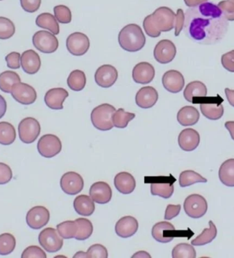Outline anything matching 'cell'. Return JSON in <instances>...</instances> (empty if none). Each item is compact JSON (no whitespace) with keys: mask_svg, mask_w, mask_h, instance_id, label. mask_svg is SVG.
Returning a JSON list of instances; mask_svg holds the SVG:
<instances>
[{"mask_svg":"<svg viewBox=\"0 0 234 258\" xmlns=\"http://www.w3.org/2000/svg\"><path fill=\"white\" fill-rule=\"evenodd\" d=\"M217 6L226 20L230 22L234 21V3L228 0H223L220 2Z\"/></svg>","mask_w":234,"mask_h":258,"instance_id":"f6af8a7d","label":"cell"},{"mask_svg":"<svg viewBox=\"0 0 234 258\" xmlns=\"http://www.w3.org/2000/svg\"><path fill=\"white\" fill-rule=\"evenodd\" d=\"M185 22V14L182 9H178L176 14V23H174V36H178L183 30Z\"/></svg>","mask_w":234,"mask_h":258,"instance_id":"f5cc1de1","label":"cell"},{"mask_svg":"<svg viewBox=\"0 0 234 258\" xmlns=\"http://www.w3.org/2000/svg\"><path fill=\"white\" fill-rule=\"evenodd\" d=\"M0 1H3V0H0Z\"/></svg>","mask_w":234,"mask_h":258,"instance_id":"be15d7a7","label":"cell"},{"mask_svg":"<svg viewBox=\"0 0 234 258\" xmlns=\"http://www.w3.org/2000/svg\"><path fill=\"white\" fill-rule=\"evenodd\" d=\"M200 143V136L198 132L192 128H187L180 133L178 143L180 148L186 152L196 150Z\"/></svg>","mask_w":234,"mask_h":258,"instance_id":"7402d4cb","label":"cell"},{"mask_svg":"<svg viewBox=\"0 0 234 258\" xmlns=\"http://www.w3.org/2000/svg\"><path fill=\"white\" fill-rule=\"evenodd\" d=\"M212 97L208 98V102L202 101L200 104L201 113L207 118L213 121L220 119L224 114L223 106L221 104L222 100L219 101V99H214L211 102Z\"/></svg>","mask_w":234,"mask_h":258,"instance_id":"484cf974","label":"cell"},{"mask_svg":"<svg viewBox=\"0 0 234 258\" xmlns=\"http://www.w3.org/2000/svg\"><path fill=\"white\" fill-rule=\"evenodd\" d=\"M84 179L76 172H67L61 179V186L63 192L70 196H75L83 190Z\"/></svg>","mask_w":234,"mask_h":258,"instance_id":"5bb4252c","label":"cell"},{"mask_svg":"<svg viewBox=\"0 0 234 258\" xmlns=\"http://www.w3.org/2000/svg\"><path fill=\"white\" fill-rule=\"evenodd\" d=\"M54 17L57 22L61 24H67L72 22V11L68 7L64 5H58L53 9Z\"/></svg>","mask_w":234,"mask_h":258,"instance_id":"ee69618b","label":"cell"},{"mask_svg":"<svg viewBox=\"0 0 234 258\" xmlns=\"http://www.w3.org/2000/svg\"><path fill=\"white\" fill-rule=\"evenodd\" d=\"M184 208L189 217L193 219H199L206 215L208 211V202L200 195L193 194L186 199Z\"/></svg>","mask_w":234,"mask_h":258,"instance_id":"8992f818","label":"cell"},{"mask_svg":"<svg viewBox=\"0 0 234 258\" xmlns=\"http://www.w3.org/2000/svg\"><path fill=\"white\" fill-rule=\"evenodd\" d=\"M207 1L208 0H184V3L187 7L193 8L198 7V6L206 3Z\"/></svg>","mask_w":234,"mask_h":258,"instance_id":"9f6ffc18","label":"cell"},{"mask_svg":"<svg viewBox=\"0 0 234 258\" xmlns=\"http://www.w3.org/2000/svg\"><path fill=\"white\" fill-rule=\"evenodd\" d=\"M225 92L229 104L234 107V90H231L227 88L225 89Z\"/></svg>","mask_w":234,"mask_h":258,"instance_id":"6f0895ef","label":"cell"},{"mask_svg":"<svg viewBox=\"0 0 234 258\" xmlns=\"http://www.w3.org/2000/svg\"><path fill=\"white\" fill-rule=\"evenodd\" d=\"M135 114L125 111L124 108H120L114 112L112 116V123L114 127L126 128L132 120L135 118Z\"/></svg>","mask_w":234,"mask_h":258,"instance_id":"f35d334b","label":"cell"},{"mask_svg":"<svg viewBox=\"0 0 234 258\" xmlns=\"http://www.w3.org/2000/svg\"><path fill=\"white\" fill-rule=\"evenodd\" d=\"M176 228L171 223L162 221L153 227L151 234L156 241L161 243H168L176 237Z\"/></svg>","mask_w":234,"mask_h":258,"instance_id":"ffe728a7","label":"cell"},{"mask_svg":"<svg viewBox=\"0 0 234 258\" xmlns=\"http://www.w3.org/2000/svg\"><path fill=\"white\" fill-rule=\"evenodd\" d=\"M67 50L76 56H83L90 48L89 37L82 32H74L67 39Z\"/></svg>","mask_w":234,"mask_h":258,"instance_id":"30bf717a","label":"cell"},{"mask_svg":"<svg viewBox=\"0 0 234 258\" xmlns=\"http://www.w3.org/2000/svg\"><path fill=\"white\" fill-rule=\"evenodd\" d=\"M222 67L228 72L234 73V49L222 55L221 57Z\"/></svg>","mask_w":234,"mask_h":258,"instance_id":"816d5d0a","label":"cell"},{"mask_svg":"<svg viewBox=\"0 0 234 258\" xmlns=\"http://www.w3.org/2000/svg\"><path fill=\"white\" fill-rule=\"evenodd\" d=\"M155 75L152 64L147 62L138 63L132 71V78L137 84L147 85L153 81Z\"/></svg>","mask_w":234,"mask_h":258,"instance_id":"ac0fdd59","label":"cell"},{"mask_svg":"<svg viewBox=\"0 0 234 258\" xmlns=\"http://www.w3.org/2000/svg\"><path fill=\"white\" fill-rule=\"evenodd\" d=\"M89 195L94 202L105 204L110 202L112 199V189L108 183L104 181H97L90 188Z\"/></svg>","mask_w":234,"mask_h":258,"instance_id":"d6986e66","label":"cell"},{"mask_svg":"<svg viewBox=\"0 0 234 258\" xmlns=\"http://www.w3.org/2000/svg\"><path fill=\"white\" fill-rule=\"evenodd\" d=\"M229 23L217 5L203 3L185 14L184 31L190 39L202 45L219 43L227 34Z\"/></svg>","mask_w":234,"mask_h":258,"instance_id":"6da1fadb","label":"cell"},{"mask_svg":"<svg viewBox=\"0 0 234 258\" xmlns=\"http://www.w3.org/2000/svg\"><path fill=\"white\" fill-rule=\"evenodd\" d=\"M181 211V205H168L165 211L164 219L171 220L178 217Z\"/></svg>","mask_w":234,"mask_h":258,"instance_id":"db71d44e","label":"cell"},{"mask_svg":"<svg viewBox=\"0 0 234 258\" xmlns=\"http://www.w3.org/2000/svg\"><path fill=\"white\" fill-rule=\"evenodd\" d=\"M158 99V93L155 88L145 87L141 88L136 95V104L140 108H152Z\"/></svg>","mask_w":234,"mask_h":258,"instance_id":"44dd1931","label":"cell"},{"mask_svg":"<svg viewBox=\"0 0 234 258\" xmlns=\"http://www.w3.org/2000/svg\"><path fill=\"white\" fill-rule=\"evenodd\" d=\"M176 17V15L169 8H158L153 14L145 17L143 21L144 30L150 37H159L161 32H169L173 29Z\"/></svg>","mask_w":234,"mask_h":258,"instance_id":"7a4b0ae2","label":"cell"},{"mask_svg":"<svg viewBox=\"0 0 234 258\" xmlns=\"http://www.w3.org/2000/svg\"><path fill=\"white\" fill-rule=\"evenodd\" d=\"M74 207L77 213L89 217L93 215L95 210V204L91 197L82 195L77 197L74 202Z\"/></svg>","mask_w":234,"mask_h":258,"instance_id":"f546056e","label":"cell"},{"mask_svg":"<svg viewBox=\"0 0 234 258\" xmlns=\"http://www.w3.org/2000/svg\"><path fill=\"white\" fill-rule=\"evenodd\" d=\"M15 33L14 23L5 17H0V39H11Z\"/></svg>","mask_w":234,"mask_h":258,"instance_id":"7bdbcfd3","label":"cell"},{"mask_svg":"<svg viewBox=\"0 0 234 258\" xmlns=\"http://www.w3.org/2000/svg\"><path fill=\"white\" fill-rule=\"evenodd\" d=\"M177 53L176 45L171 41L167 39L159 41L155 45L153 56L155 60L160 64H168L173 60Z\"/></svg>","mask_w":234,"mask_h":258,"instance_id":"7c38bea8","label":"cell"},{"mask_svg":"<svg viewBox=\"0 0 234 258\" xmlns=\"http://www.w3.org/2000/svg\"><path fill=\"white\" fill-rule=\"evenodd\" d=\"M119 43L124 50L136 52L143 49L146 43L145 34L137 24L127 25L119 34Z\"/></svg>","mask_w":234,"mask_h":258,"instance_id":"3957f363","label":"cell"},{"mask_svg":"<svg viewBox=\"0 0 234 258\" xmlns=\"http://www.w3.org/2000/svg\"><path fill=\"white\" fill-rule=\"evenodd\" d=\"M74 257H86V254L84 253L83 251H79L75 254Z\"/></svg>","mask_w":234,"mask_h":258,"instance_id":"94428289","label":"cell"},{"mask_svg":"<svg viewBox=\"0 0 234 258\" xmlns=\"http://www.w3.org/2000/svg\"><path fill=\"white\" fill-rule=\"evenodd\" d=\"M200 114L195 107L187 106L182 108L178 112V121L182 126H192L199 121Z\"/></svg>","mask_w":234,"mask_h":258,"instance_id":"83f0119b","label":"cell"},{"mask_svg":"<svg viewBox=\"0 0 234 258\" xmlns=\"http://www.w3.org/2000/svg\"><path fill=\"white\" fill-rule=\"evenodd\" d=\"M57 231L63 238H75L78 232L76 221H67L57 225Z\"/></svg>","mask_w":234,"mask_h":258,"instance_id":"60d3db41","label":"cell"},{"mask_svg":"<svg viewBox=\"0 0 234 258\" xmlns=\"http://www.w3.org/2000/svg\"><path fill=\"white\" fill-rule=\"evenodd\" d=\"M21 82V78L16 72L6 71L0 74V90L11 93L13 85Z\"/></svg>","mask_w":234,"mask_h":258,"instance_id":"d6a6232c","label":"cell"},{"mask_svg":"<svg viewBox=\"0 0 234 258\" xmlns=\"http://www.w3.org/2000/svg\"><path fill=\"white\" fill-rule=\"evenodd\" d=\"M13 178V171L8 164L0 162V185L9 183Z\"/></svg>","mask_w":234,"mask_h":258,"instance_id":"c3c4849f","label":"cell"},{"mask_svg":"<svg viewBox=\"0 0 234 258\" xmlns=\"http://www.w3.org/2000/svg\"><path fill=\"white\" fill-rule=\"evenodd\" d=\"M210 227L206 228L196 238L194 239L191 244L194 246H203L210 243L217 236V229L214 223L210 221L209 222Z\"/></svg>","mask_w":234,"mask_h":258,"instance_id":"836d02e7","label":"cell"},{"mask_svg":"<svg viewBox=\"0 0 234 258\" xmlns=\"http://www.w3.org/2000/svg\"><path fill=\"white\" fill-rule=\"evenodd\" d=\"M36 26L49 30L54 35L60 33V27L55 17L51 13H44L38 15L36 20Z\"/></svg>","mask_w":234,"mask_h":258,"instance_id":"4dcf8cb0","label":"cell"},{"mask_svg":"<svg viewBox=\"0 0 234 258\" xmlns=\"http://www.w3.org/2000/svg\"><path fill=\"white\" fill-rule=\"evenodd\" d=\"M162 82L164 89L171 93H180L185 85L183 75L176 70H169L165 73Z\"/></svg>","mask_w":234,"mask_h":258,"instance_id":"e0dca14e","label":"cell"},{"mask_svg":"<svg viewBox=\"0 0 234 258\" xmlns=\"http://www.w3.org/2000/svg\"><path fill=\"white\" fill-rule=\"evenodd\" d=\"M38 242L42 247L49 253L60 251L63 246L62 237L52 227H47L41 231L38 236Z\"/></svg>","mask_w":234,"mask_h":258,"instance_id":"52a82bcc","label":"cell"},{"mask_svg":"<svg viewBox=\"0 0 234 258\" xmlns=\"http://www.w3.org/2000/svg\"><path fill=\"white\" fill-rule=\"evenodd\" d=\"M208 89L206 86L200 81L190 82L184 91V97L189 102L193 103L194 99L206 97Z\"/></svg>","mask_w":234,"mask_h":258,"instance_id":"f1b7e54d","label":"cell"},{"mask_svg":"<svg viewBox=\"0 0 234 258\" xmlns=\"http://www.w3.org/2000/svg\"><path fill=\"white\" fill-rule=\"evenodd\" d=\"M22 258L26 257H47V255L39 246H30L26 248L22 254Z\"/></svg>","mask_w":234,"mask_h":258,"instance_id":"7dc6e473","label":"cell"},{"mask_svg":"<svg viewBox=\"0 0 234 258\" xmlns=\"http://www.w3.org/2000/svg\"><path fill=\"white\" fill-rule=\"evenodd\" d=\"M19 139L26 144L34 143L41 133L39 122L33 117L24 118L18 126Z\"/></svg>","mask_w":234,"mask_h":258,"instance_id":"5b68a950","label":"cell"},{"mask_svg":"<svg viewBox=\"0 0 234 258\" xmlns=\"http://www.w3.org/2000/svg\"><path fill=\"white\" fill-rule=\"evenodd\" d=\"M116 109L112 105L103 104L94 108L91 112V122L94 127L101 131H110L114 127L112 116Z\"/></svg>","mask_w":234,"mask_h":258,"instance_id":"277c9868","label":"cell"},{"mask_svg":"<svg viewBox=\"0 0 234 258\" xmlns=\"http://www.w3.org/2000/svg\"><path fill=\"white\" fill-rule=\"evenodd\" d=\"M86 257H108V253L106 248L100 244H93L90 246L86 253Z\"/></svg>","mask_w":234,"mask_h":258,"instance_id":"bcb514c9","label":"cell"},{"mask_svg":"<svg viewBox=\"0 0 234 258\" xmlns=\"http://www.w3.org/2000/svg\"><path fill=\"white\" fill-rule=\"evenodd\" d=\"M114 186L119 192L124 195L130 194L136 188V180L128 172H121L114 177Z\"/></svg>","mask_w":234,"mask_h":258,"instance_id":"4316f807","label":"cell"},{"mask_svg":"<svg viewBox=\"0 0 234 258\" xmlns=\"http://www.w3.org/2000/svg\"><path fill=\"white\" fill-rule=\"evenodd\" d=\"M6 61L7 62V67L13 70H18L21 68V54L18 52L10 53L6 56Z\"/></svg>","mask_w":234,"mask_h":258,"instance_id":"681fc988","label":"cell"},{"mask_svg":"<svg viewBox=\"0 0 234 258\" xmlns=\"http://www.w3.org/2000/svg\"><path fill=\"white\" fill-rule=\"evenodd\" d=\"M118 79V72L114 66L103 64L96 71L95 80L97 85L101 88L108 89L114 85Z\"/></svg>","mask_w":234,"mask_h":258,"instance_id":"2e32d148","label":"cell"},{"mask_svg":"<svg viewBox=\"0 0 234 258\" xmlns=\"http://www.w3.org/2000/svg\"><path fill=\"white\" fill-rule=\"evenodd\" d=\"M197 253L195 248L191 244L180 243L176 245L172 251L173 258L196 257Z\"/></svg>","mask_w":234,"mask_h":258,"instance_id":"b9f144b4","label":"cell"},{"mask_svg":"<svg viewBox=\"0 0 234 258\" xmlns=\"http://www.w3.org/2000/svg\"><path fill=\"white\" fill-rule=\"evenodd\" d=\"M21 66L26 74H35L41 68V58L33 49L25 51L21 56Z\"/></svg>","mask_w":234,"mask_h":258,"instance_id":"cb8c5ba5","label":"cell"},{"mask_svg":"<svg viewBox=\"0 0 234 258\" xmlns=\"http://www.w3.org/2000/svg\"><path fill=\"white\" fill-rule=\"evenodd\" d=\"M174 181L176 179L171 176L152 177L149 181L151 195L164 199L171 198L174 192Z\"/></svg>","mask_w":234,"mask_h":258,"instance_id":"8fae6325","label":"cell"},{"mask_svg":"<svg viewBox=\"0 0 234 258\" xmlns=\"http://www.w3.org/2000/svg\"><path fill=\"white\" fill-rule=\"evenodd\" d=\"M207 181V179L201 176L200 174L192 170H187L180 173L179 182L182 188L191 186L196 183H206Z\"/></svg>","mask_w":234,"mask_h":258,"instance_id":"8d00e7d4","label":"cell"},{"mask_svg":"<svg viewBox=\"0 0 234 258\" xmlns=\"http://www.w3.org/2000/svg\"><path fill=\"white\" fill-rule=\"evenodd\" d=\"M69 97V93L67 90L63 88H54L49 90L45 95V104L52 110H62L63 103Z\"/></svg>","mask_w":234,"mask_h":258,"instance_id":"d4e9b609","label":"cell"},{"mask_svg":"<svg viewBox=\"0 0 234 258\" xmlns=\"http://www.w3.org/2000/svg\"><path fill=\"white\" fill-rule=\"evenodd\" d=\"M50 219L49 210L43 206L31 208L26 215V223L30 228L40 229L45 226Z\"/></svg>","mask_w":234,"mask_h":258,"instance_id":"9a60e30c","label":"cell"},{"mask_svg":"<svg viewBox=\"0 0 234 258\" xmlns=\"http://www.w3.org/2000/svg\"><path fill=\"white\" fill-rule=\"evenodd\" d=\"M7 110V104L5 99L0 95V119L5 115Z\"/></svg>","mask_w":234,"mask_h":258,"instance_id":"11a10c76","label":"cell"},{"mask_svg":"<svg viewBox=\"0 0 234 258\" xmlns=\"http://www.w3.org/2000/svg\"><path fill=\"white\" fill-rule=\"evenodd\" d=\"M139 229L137 220L131 216H126L119 220L115 226V232L117 236L122 238H130L134 236Z\"/></svg>","mask_w":234,"mask_h":258,"instance_id":"603a6c76","label":"cell"},{"mask_svg":"<svg viewBox=\"0 0 234 258\" xmlns=\"http://www.w3.org/2000/svg\"><path fill=\"white\" fill-rule=\"evenodd\" d=\"M218 177L226 186L234 187V158L227 160L221 164Z\"/></svg>","mask_w":234,"mask_h":258,"instance_id":"1f68e13d","label":"cell"},{"mask_svg":"<svg viewBox=\"0 0 234 258\" xmlns=\"http://www.w3.org/2000/svg\"><path fill=\"white\" fill-rule=\"evenodd\" d=\"M78 232L75 238L78 240H85L90 238L93 232V224L89 219L80 218L76 220Z\"/></svg>","mask_w":234,"mask_h":258,"instance_id":"74e56055","label":"cell"},{"mask_svg":"<svg viewBox=\"0 0 234 258\" xmlns=\"http://www.w3.org/2000/svg\"><path fill=\"white\" fill-rule=\"evenodd\" d=\"M17 134L14 126L9 122H0V144L9 145L15 142Z\"/></svg>","mask_w":234,"mask_h":258,"instance_id":"e575fe53","label":"cell"},{"mask_svg":"<svg viewBox=\"0 0 234 258\" xmlns=\"http://www.w3.org/2000/svg\"><path fill=\"white\" fill-rule=\"evenodd\" d=\"M228 1L231 2V3H234V0H228Z\"/></svg>","mask_w":234,"mask_h":258,"instance_id":"6125c7cd","label":"cell"},{"mask_svg":"<svg viewBox=\"0 0 234 258\" xmlns=\"http://www.w3.org/2000/svg\"><path fill=\"white\" fill-rule=\"evenodd\" d=\"M34 47L41 52L51 53L58 48V40L54 34L45 30L36 32L32 37Z\"/></svg>","mask_w":234,"mask_h":258,"instance_id":"ba28073f","label":"cell"},{"mask_svg":"<svg viewBox=\"0 0 234 258\" xmlns=\"http://www.w3.org/2000/svg\"><path fill=\"white\" fill-rule=\"evenodd\" d=\"M38 152L46 158L54 157L62 150V143L58 137L53 135L43 136L38 141Z\"/></svg>","mask_w":234,"mask_h":258,"instance_id":"9c48e42d","label":"cell"},{"mask_svg":"<svg viewBox=\"0 0 234 258\" xmlns=\"http://www.w3.org/2000/svg\"><path fill=\"white\" fill-rule=\"evenodd\" d=\"M132 257H151V255L147 252L139 251L132 255Z\"/></svg>","mask_w":234,"mask_h":258,"instance_id":"91938a15","label":"cell"},{"mask_svg":"<svg viewBox=\"0 0 234 258\" xmlns=\"http://www.w3.org/2000/svg\"><path fill=\"white\" fill-rule=\"evenodd\" d=\"M16 239L13 234L5 233L0 235V255H7L14 251Z\"/></svg>","mask_w":234,"mask_h":258,"instance_id":"ab89813d","label":"cell"},{"mask_svg":"<svg viewBox=\"0 0 234 258\" xmlns=\"http://www.w3.org/2000/svg\"><path fill=\"white\" fill-rule=\"evenodd\" d=\"M21 6L26 12L34 13L39 9L41 0H20Z\"/></svg>","mask_w":234,"mask_h":258,"instance_id":"f907efd6","label":"cell"},{"mask_svg":"<svg viewBox=\"0 0 234 258\" xmlns=\"http://www.w3.org/2000/svg\"><path fill=\"white\" fill-rule=\"evenodd\" d=\"M225 127L229 131L231 139L234 141V121H227L225 124Z\"/></svg>","mask_w":234,"mask_h":258,"instance_id":"680465c9","label":"cell"},{"mask_svg":"<svg viewBox=\"0 0 234 258\" xmlns=\"http://www.w3.org/2000/svg\"><path fill=\"white\" fill-rule=\"evenodd\" d=\"M86 84V78L84 72L74 70L71 73L67 79V85L71 90L80 91L84 89Z\"/></svg>","mask_w":234,"mask_h":258,"instance_id":"d590c367","label":"cell"},{"mask_svg":"<svg viewBox=\"0 0 234 258\" xmlns=\"http://www.w3.org/2000/svg\"><path fill=\"white\" fill-rule=\"evenodd\" d=\"M11 94L17 102L23 105L32 104L37 98L35 89L32 86L23 82L13 85Z\"/></svg>","mask_w":234,"mask_h":258,"instance_id":"4fadbf2b","label":"cell"}]
</instances>
